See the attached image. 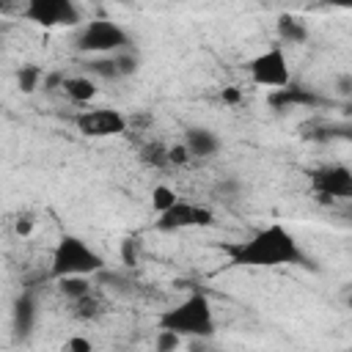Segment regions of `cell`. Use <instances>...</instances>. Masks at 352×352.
Returning <instances> with one entry per match:
<instances>
[{"label":"cell","instance_id":"cell-24","mask_svg":"<svg viewBox=\"0 0 352 352\" xmlns=\"http://www.w3.org/2000/svg\"><path fill=\"white\" fill-rule=\"evenodd\" d=\"M179 346H182V336H176L170 330H157L154 352H179Z\"/></svg>","mask_w":352,"mask_h":352},{"label":"cell","instance_id":"cell-4","mask_svg":"<svg viewBox=\"0 0 352 352\" xmlns=\"http://www.w3.org/2000/svg\"><path fill=\"white\" fill-rule=\"evenodd\" d=\"M129 44H132L129 33L110 19H91L74 36V47L80 52H94V55H118L129 50Z\"/></svg>","mask_w":352,"mask_h":352},{"label":"cell","instance_id":"cell-6","mask_svg":"<svg viewBox=\"0 0 352 352\" xmlns=\"http://www.w3.org/2000/svg\"><path fill=\"white\" fill-rule=\"evenodd\" d=\"M22 16L41 28H74L80 25V8L72 0H28Z\"/></svg>","mask_w":352,"mask_h":352},{"label":"cell","instance_id":"cell-26","mask_svg":"<svg viewBox=\"0 0 352 352\" xmlns=\"http://www.w3.org/2000/svg\"><path fill=\"white\" fill-rule=\"evenodd\" d=\"M60 352H94V344L85 336H72V338H66Z\"/></svg>","mask_w":352,"mask_h":352},{"label":"cell","instance_id":"cell-33","mask_svg":"<svg viewBox=\"0 0 352 352\" xmlns=\"http://www.w3.org/2000/svg\"><path fill=\"white\" fill-rule=\"evenodd\" d=\"M187 352H206V346H204V344H190Z\"/></svg>","mask_w":352,"mask_h":352},{"label":"cell","instance_id":"cell-10","mask_svg":"<svg viewBox=\"0 0 352 352\" xmlns=\"http://www.w3.org/2000/svg\"><path fill=\"white\" fill-rule=\"evenodd\" d=\"M300 129H302V138L311 140V143H330V140L352 143V118H344V121H308Z\"/></svg>","mask_w":352,"mask_h":352},{"label":"cell","instance_id":"cell-21","mask_svg":"<svg viewBox=\"0 0 352 352\" xmlns=\"http://www.w3.org/2000/svg\"><path fill=\"white\" fill-rule=\"evenodd\" d=\"M96 278H99V280L104 283V289L113 292V294H126V292L132 289V286H129V278L121 275V272H116V270H102Z\"/></svg>","mask_w":352,"mask_h":352},{"label":"cell","instance_id":"cell-32","mask_svg":"<svg viewBox=\"0 0 352 352\" xmlns=\"http://www.w3.org/2000/svg\"><path fill=\"white\" fill-rule=\"evenodd\" d=\"M30 228H33V220H28V217H25V220H22V217L16 220V234L28 236V234H30Z\"/></svg>","mask_w":352,"mask_h":352},{"label":"cell","instance_id":"cell-2","mask_svg":"<svg viewBox=\"0 0 352 352\" xmlns=\"http://www.w3.org/2000/svg\"><path fill=\"white\" fill-rule=\"evenodd\" d=\"M157 324H160V330H170L182 338L187 336V338L204 341V338L214 336V311L204 292H190L184 300L165 308L160 314Z\"/></svg>","mask_w":352,"mask_h":352},{"label":"cell","instance_id":"cell-30","mask_svg":"<svg viewBox=\"0 0 352 352\" xmlns=\"http://www.w3.org/2000/svg\"><path fill=\"white\" fill-rule=\"evenodd\" d=\"M217 192L231 198V195H236V192H239V182H236V179H223V182L217 184Z\"/></svg>","mask_w":352,"mask_h":352},{"label":"cell","instance_id":"cell-19","mask_svg":"<svg viewBox=\"0 0 352 352\" xmlns=\"http://www.w3.org/2000/svg\"><path fill=\"white\" fill-rule=\"evenodd\" d=\"M140 160L146 162V165H154V168H165V165H170V157H168V146H162V143H146L143 148H140Z\"/></svg>","mask_w":352,"mask_h":352},{"label":"cell","instance_id":"cell-31","mask_svg":"<svg viewBox=\"0 0 352 352\" xmlns=\"http://www.w3.org/2000/svg\"><path fill=\"white\" fill-rule=\"evenodd\" d=\"M220 99H223L226 104H239V102H242V91H239V88H223Z\"/></svg>","mask_w":352,"mask_h":352},{"label":"cell","instance_id":"cell-12","mask_svg":"<svg viewBox=\"0 0 352 352\" xmlns=\"http://www.w3.org/2000/svg\"><path fill=\"white\" fill-rule=\"evenodd\" d=\"M36 316H38V302L30 292H22L16 300H14V308H11V324H14V336L16 338H28L33 333V324H36Z\"/></svg>","mask_w":352,"mask_h":352},{"label":"cell","instance_id":"cell-15","mask_svg":"<svg viewBox=\"0 0 352 352\" xmlns=\"http://www.w3.org/2000/svg\"><path fill=\"white\" fill-rule=\"evenodd\" d=\"M278 38H280L283 44H305V41H308V28H305L300 19L283 14V16L278 19Z\"/></svg>","mask_w":352,"mask_h":352},{"label":"cell","instance_id":"cell-13","mask_svg":"<svg viewBox=\"0 0 352 352\" xmlns=\"http://www.w3.org/2000/svg\"><path fill=\"white\" fill-rule=\"evenodd\" d=\"M184 146L190 148V154L192 157H212V154H217V148H220V138L212 132V129H206V126H190L187 132H184Z\"/></svg>","mask_w":352,"mask_h":352},{"label":"cell","instance_id":"cell-7","mask_svg":"<svg viewBox=\"0 0 352 352\" xmlns=\"http://www.w3.org/2000/svg\"><path fill=\"white\" fill-rule=\"evenodd\" d=\"M311 190L319 201H352V168L346 165H322L308 173Z\"/></svg>","mask_w":352,"mask_h":352},{"label":"cell","instance_id":"cell-34","mask_svg":"<svg viewBox=\"0 0 352 352\" xmlns=\"http://www.w3.org/2000/svg\"><path fill=\"white\" fill-rule=\"evenodd\" d=\"M349 308H352V294H349Z\"/></svg>","mask_w":352,"mask_h":352},{"label":"cell","instance_id":"cell-18","mask_svg":"<svg viewBox=\"0 0 352 352\" xmlns=\"http://www.w3.org/2000/svg\"><path fill=\"white\" fill-rule=\"evenodd\" d=\"M16 82H19L22 94H33V91L44 82V72H41V66H36V63H25V66L19 69V74H16Z\"/></svg>","mask_w":352,"mask_h":352},{"label":"cell","instance_id":"cell-28","mask_svg":"<svg viewBox=\"0 0 352 352\" xmlns=\"http://www.w3.org/2000/svg\"><path fill=\"white\" fill-rule=\"evenodd\" d=\"M63 82H66V74H63V72H50V74H44V91H47V94L63 91Z\"/></svg>","mask_w":352,"mask_h":352},{"label":"cell","instance_id":"cell-23","mask_svg":"<svg viewBox=\"0 0 352 352\" xmlns=\"http://www.w3.org/2000/svg\"><path fill=\"white\" fill-rule=\"evenodd\" d=\"M140 261V239L138 236H126L121 242V264L124 267H135Z\"/></svg>","mask_w":352,"mask_h":352},{"label":"cell","instance_id":"cell-5","mask_svg":"<svg viewBox=\"0 0 352 352\" xmlns=\"http://www.w3.org/2000/svg\"><path fill=\"white\" fill-rule=\"evenodd\" d=\"M248 72H250V80L256 85H264V88H286L292 85V69H289V58L283 52L280 44H272L270 50L258 52L250 63H248Z\"/></svg>","mask_w":352,"mask_h":352},{"label":"cell","instance_id":"cell-11","mask_svg":"<svg viewBox=\"0 0 352 352\" xmlns=\"http://www.w3.org/2000/svg\"><path fill=\"white\" fill-rule=\"evenodd\" d=\"M267 102L275 107V110H286V107H294V104H300V107H319L322 104V99L311 91V88H305V85H286V88H278V91H272L270 96H267Z\"/></svg>","mask_w":352,"mask_h":352},{"label":"cell","instance_id":"cell-25","mask_svg":"<svg viewBox=\"0 0 352 352\" xmlns=\"http://www.w3.org/2000/svg\"><path fill=\"white\" fill-rule=\"evenodd\" d=\"M116 63H118V74L121 77H129V74H135L138 72V55L135 52H129V50H124V52H118L116 55Z\"/></svg>","mask_w":352,"mask_h":352},{"label":"cell","instance_id":"cell-22","mask_svg":"<svg viewBox=\"0 0 352 352\" xmlns=\"http://www.w3.org/2000/svg\"><path fill=\"white\" fill-rule=\"evenodd\" d=\"M72 305H74V316L77 319H96L102 314V300L96 294H88V297H82V300H77Z\"/></svg>","mask_w":352,"mask_h":352},{"label":"cell","instance_id":"cell-1","mask_svg":"<svg viewBox=\"0 0 352 352\" xmlns=\"http://www.w3.org/2000/svg\"><path fill=\"white\" fill-rule=\"evenodd\" d=\"M223 253L228 256L231 267H308V256L302 253L297 236L280 226L270 223L258 231H253L248 239L239 242H226Z\"/></svg>","mask_w":352,"mask_h":352},{"label":"cell","instance_id":"cell-8","mask_svg":"<svg viewBox=\"0 0 352 352\" xmlns=\"http://www.w3.org/2000/svg\"><path fill=\"white\" fill-rule=\"evenodd\" d=\"M74 126L85 138H116V135H124L126 132L129 121L116 107H94V110L77 113L74 116Z\"/></svg>","mask_w":352,"mask_h":352},{"label":"cell","instance_id":"cell-9","mask_svg":"<svg viewBox=\"0 0 352 352\" xmlns=\"http://www.w3.org/2000/svg\"><path fill=\"white\" fill-rule=\"evenodd\" d=\"M209 226H214V212L204 204H192L182 198L168 212L157 214L160 231H184V228H209Z\"/></svg>","mask_w":352,"mask_h":352},{"label":"cell","instance_id":"cell-27","mask_svg":"<svg viewBox=\"0 0 352 352\" xmlns=\"http://www.w3.org/2000/svg\"><path fill=\"white\" fill-rule=\"evenodd\" d=\"M168 157H170V165H187L192 160L190 148L184 143H176V146H168Z\"/></svg>","mask_w":352,"mask_h":352},{"label":"cell","instance_id":"cell-16","mask_svg":"<svg viewBox=\"0 0 352 352\" xmlns=\"http://www.w3.org/2000/svg\"><path fill=\"white\" fill-rule=\"evenodd\" d=\"M58 292H60L66 300L77 302V300L94 294V283H91V278H85V275H72V278H60V280H58Z\"/></svg>","mask_w":352,"mask_h":352},{"label":"cell","instance_id":"cell-17","mask_svg":"<svg viewBox=\"0 0 352 352\" xmlns=\"http://www.w3.org/2000/svg\"><path fill=\"white\" fill-rule=\"evenodd\" d=\"M85 72L88 77H102V80H118V63H116V55H104V58H94L85 63Z\"/></svg>","mask_w":352,"mask_h":352},{"label":"cell","instance_id":"cell-29","mask_svg":"<svg viewBox=\"0 0 352 352\" xmlns=\"http://www.w3.org/2000/svg\"><path fill=\"white\" fill-rule=\"evenodd\" d=\"M333 85H336V94L338 96H352V74L349 72L346 74H338Z\"/></svg>","mask_w":352,"mask_h":352},{"label":"cell","instance_id":"cell-3","mask_svg":"<svg viewBox=\"0 0 352 352\" xmlns=\"http://www.w3.org/2000/svg\"><path fill=\"white\" fill-rule=\"evenodd\" d=\"M102 270H107L102 253H96L82 236L77 234H63L55 248H52V258H50V275L55 280L60 278H72V275H85L94 278Z\"/></svg>","mask_w":352,"mask_h":352},{"label":"cell","instance_id":"cell-14","mask_svg":"<svg viewBox=\"0 0 352 352\" xmlns=\"http://www.w3.org/2000/svg\"><path fill=\"white\" fill-rule=\"evenodd\" d=\"M63 94H66L72 102L85 104V102H91V99L96 96V82H94V77H88V74H72V77H66V82H63Z\"/></svg>","mask_w":352,"mask_h":352},{"label":"cell","instance_id":"cell-20","mask_svg":"<svg viewBox=\"0 0 352 352\" xmlns=\"http://www.w3.org/2000/svg\"><path fill=\"white\" fill-rule=\"evenodd\" d=\"M179 204V195L168 187V184H157L154 190H151V206H154V212L157 214H162V212H168L170 206H176Z\"/></svg>","mask_w":352,"mask_h":352}]
</instances>
